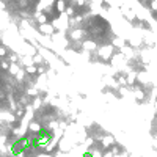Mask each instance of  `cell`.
<instances>
[{
	"mask_svg": "<svg viewBox=\"0 0 157 157\" xmlns=\"http://www.w3.org/2000/svg\"><path fill=\"white\" fill-rule=\"evenodd\" d=\"M58 9L61 11V9H64V3H63V0H58Z\"/></svg>",
	"mask_w": 157,
	"mask_h": 157,
	"instance_id": "1",
	"label": "cell"
},
{
	"mask_svg": "<svg viewBox=\"0 0 157 157\" xmlns=\"http://www.w3.org/2000/svg\"><path fill=\"white\" fill-rule=\"evenodd\" d=\"M83 157H93V153H85Z\"/></svg>",
	"mask_w": 157,
	"mask_h": 157,
	"instance_id": "2",
	"label": "cell"
}]
</instances>
